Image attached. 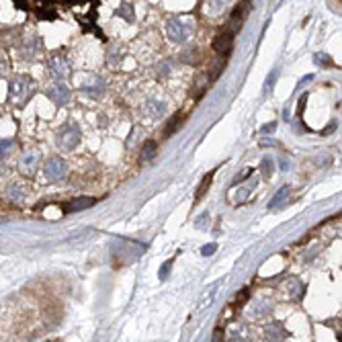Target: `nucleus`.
Returning <instances> with one entry per match:
<instances>
[{"mask_svg":"<svg viewBox=\"0 0 342 342\" xmlns=\"http://www.w3.org/2000/svg\"><path fill=\"white\" fill-rule=\"evenodd\" d=\"M35 89H37V84L31 76L17 74L8 80V101L13 105H23L25 101H29L33 96Z\"/></svg>","mask_w":342,"mask_h":342,"instance_id":"nucleus-1","label":"nucleus"},{"mask_svg":"<svg viewBox=\"0 0 342 342\" xmlns=\"http://www.w3.org/2000/svg\"><path fill=\"white\" fill-rule=\"evenodd\" d=\"M191 33H193V23L184 21V18L172 17L166 21V35L174 43H184L191 37Z\"/></svg>","mask_w":342,"mask_h":342,"instance_id":"nucleus-2","label":"nucleus"},{"mask_svg":"<svg viewBox=\"0 0 342 342\" xmlns=\"http://www.w3.org/2000/svg\"><path fill=\"white\" fill-rule=\"evenodd\" d=\"M82 140V133H80V127L78 125H66L60 129V133H57V138H55V145L60 150L64 152H72L78 148V144H80Z\"/></svg>","mask_w":342,"mask_h":342,"instance_id":"nucleus-3","label":"nucleus"},{"mask_svg":"<svg viewBox=\"0 0 342 342\" xmlns=\"http://www.w3.org/2000/svg\"><path fill=\"white\" fill-rule=\"evenodd\" d=\"M43 174L45 179L50 182H57V180H64L66 174H68V164L62 158H50L43 166Z\"/></svg>","mask_w":342,"mask_h":342,"instance_id":"nucleus-4","label":"nucleus"},{"mask_svg":"<svg viewBox=\"0 0 342 342\" xmlns=\"http://www.w3.org/2000/svg\"><path fill=\"white\" fill-rule=\"evenodd\" d=\"M18 54H21L23 62H39V57H41V54H43V43H41V39H39V37L27 39V41L21 45Z\"/></svg>","mask_w":342,"mask_h":342,"instance_id":"nucleus-5","label":"nucleus"},{"mask_svg":"<svg viewBox=\"0 0 342 342\" xmlns=\"http://www.w3.org/2000/svg\"><path fill=\"white\" fill-rule=\"evenodd\" d=\"M45 94H47V99H50L55 107H64V105H68V101H70V96H72L70 89H68L66 84H60V82L52 84L50 89H47Z\"/></svg>","mask_w":342,"mask_h":342,"instance_id":"nucleus-6","label":"nucleus"},{"mask_svg":"<svg viewBox=\"0 0 342 342\" xmlns=\"http://www.w3.org/2000/svg\"><path fill=\"white\" fill-rule=\"evenodd\" d=\"M50 72L57 80H66V78H70V74H72V66L64 55H54L50 60Z\"/></svg>","mask_w":342,"mask_h":342,"instance_id":"nucleus-7","label":"nucleus"},{"mask_svg":"<svg viewBox=\"0 0 342 342\" xmlns=\"http://www.w3.org/2000/svg\"><path fill=\"white\" fill-rule=\"evenodd\" d=\"M80 90L84 94L92 96V99H101V96L105 94V90H107V84H105L103 78H99V76H89V80L80 84Z\"/></svg>","mask_w":342,"mask_h":342,"instance_id":"nucleus-8","label":"nucleus"},{"mask_svg":"<svg viewBox=\"0 0 342 342\" xmlns=\"http://www.w3.org/2000/svg\"><path fill=\"white\" fill-rule=\"evenodd\" d=\"M248 2H242V4H238L236 8H234V13H232V17H230V21H228V29L226 31H230L232 35H236L238 31H240V27H242V23H244V18L248 17Z\"/></svg>","mask_w":342,"mask_h":342,"instance_id":"nucleus-9","label":"nucleus"},{"mask_svg":"<svg viewBox=\"0 0 342 342\" xmlns=\"http://www.w3.org/2000/svg\"><path fill=\"white\" fill-rule=\"evenodd\" d=\"M232 47H234V35L230 31H223V33H219L216 39H213V50L217 52V55L228 57L230 52H232Z\"/></svg>","mask_w":342,"mask_h":342,"instance_id":"nucleus-10","label":"nucleus"},{"mask_svg":"<svg viewBox=\"0 0 342 342\" xmlns=\"http://www.w3.org/2000/svg\"><path fill=\"white\" fill-rule=\"evenodd\" d=\"M37 162H39V152H27V154H23V158L18 160V170H21V174H25V177H29V174L35 172Z\"/></svg>","mask_w":342,"mask_h":342,"instance_id":"nucleus-11","label":"nucleus"},{"mask_svg":"<svg viewBox=\"0 0 342 342\" xmlns=\"http://www.w3.org/2000/svg\"><path fill=\"white\" fill-rule=\"evenodd\" d=\"M27 195H29V189L21 182H11L6 187V197L13 203H23L27 199Z\"/></svg>","mask_w":342,"mask_h":342,"instance_id":"nucleus-12","label":"nucleus"},{"mask_svg":"<svg viewBox=\"0 0 342 342\" xmlns=\"http://www.w3.org/2000/svg\"><path fill=\"white\" fill-rule=\"evenodd\" d=\"M96 203V199H92V197H78V199H74V201H70L66 205V213H74V211H82V209H89V207H92V205Z\"/></svg>","mask_w":342,"mask_h":342,"instance_id":"nucleus-13","label":"nucleus"},{"mask_svg":"<svg viewBox=\"0 0 342 342\" xmlns=\"http://www.w3.org/2000/svg\"><path fill=\"white\" fill-rule=\"evenodd\" d=\"M265 334H267V338H269V340H285V338H287V332H285V328H283L281 324H277V322H272V324H269V326H267Z\"/></svg>","mask_w":342,"mask_h":342,"instance_id":"nucleus-14","label":"nucleus"},{"mask_svg":"<svg viewBox=\"0 0 342 342\" xmlns=\"http://www.w3.org/2000/svg\"><path fill=\"white\" fill-rule=\"evenodd\" d=\"M228 2L230 0H205V13L211 17H217L228 6Z\"/></svg>","mask_w":342,"mask_h":342,"instance_id":"nucleus-15","label":"nucleus"},{"mask_svg":"<svg viewBox=\"0 0 342 342\" xmlns=\"http://www.w3.org/2000/svg\"><path fill=\"white\" fill-rule=\"evenodd\" d=\"M158 154V144L156 142H145L142 145V162H152Z\"/></svg>","mask_w":342,"mask_h":342,"instance_id":"nucleus-16","label":"nucleus"},{"mask_svg":"<svg viewBox=\"0 0 342 342\" xmlns=\"http://www.w3.org/2000/svg\"><path fill=\"white\" fill-rule=\"evenodd\" d=\"M166 111V103L164 101H158V99H152L148 101V113L152 117H162Z\"/></svg>","mask_w":342,"mask_h":342,"instance_id":"nucleus-17","label":"nucleus"},{"mask_svg":"<svg viewBox=\"0 0 342 342\" xmlns=\"http://www.w3.org/2000/svg\"><path fill=\"white\" fill-rule=\"evenodd\" d=\"M289 191H291V189L287 187V184H285V187H281V189H279V191L275 193V197L270 199V203H269V207H270V209H275V207H279V205H281L283 201H285V199L289 197Z\"/></svg>","mask_w":342,"mask_h":342,"instance_id":"nucleus-18","label":"nucleus"},{"mask_svg":"<svg viewBox=\"0 0 342 342\" xmlns=\"http://www.w3.org/2000/svg\"><path fill=\"white\" fill-rule=\"evenodd\" d=\"M117 17L125 18L127 23H133V21H135V13H133L131 4H121L119 8H117Z\"/></svg>","mask_w":342,"mask_h":342,"instance_id":"nucleus-19","label":"nucleus"},{"mask_svg":"<svg viewBox=\"0 0 342 342\" xmlns=\"http://www.w3.org/2000/svg\"><path fill=\"white\" fill-rule=\"evenodd\" d=\"M180 60L184 62V64H199L201 62V54L197 52V50H191V52H184L182 55H180Z\"/></svg>","mask_w":342,"mask_h":342,"instance_id":"nucleus-20","label":"nucleus"},{"mask_svg":"<svg viewBox=\"0 0 342 342\" xmlns=\"http://www.w3.org/2000/svg\"><path fill=\"white\" fill-rule=\"evenodd\" d=\"M226 68V57L223 55H219L217 60H216V64H213V68H211V72H209V76H211V80H216V78L221 74V70Z\"/></svg>","mask_w":342,"mask_h":342,"instance_id":"nucleus-21","label":"nucleus"},{"mask_svg":"<svg viewBox=\"0 0 342 342\" xmlns=\"http://www.w3.org/2000/svg\"><path fill=\"white\" fill-rule=\"evenodd\" d=\"M15 148V142L13 140H0V158H4L6 154H11Z\"/></svg>","mask_w":342,"mask_h":342,"instance_id":"nucleus-22","label":"nucleus"},{"mask_svg":"<svg viewBox=\"0 0 342 342\" xmlns=\"http://www.w3.org/2000/svg\"><path fill=\"white\" fill-rule=\"evenodd\" d=\"M182 123V117H177V119H172L170 123H168V127L164 129V138H170V135L179 129V125Z\"/></svg>","mask_w":342,"mask_h":342,"instance_id":"nucleus-23","label":"nucleus"},{"mask_svg":"<svg viewBox=\"0 0 342 342\" xmlns=\"http://www.w3.org/2000/svg\"><path fill=\"white\" fill-rule=\"evenodd\" d=\"M291 289L287 287V293H289V297H299L301 295V283L297 279H291Z\"/></svg>","mask_w":342,"mask_h":342,"instance_id":"nucleus-24","label":"nucleus"},{"mask_svg":"<svg viewBox=\"0 0 342 342\" xmlns=\"http://www.w3.org/2000/svg\"><path fill=\"white\" fill-rule=\"evenodd\" d=\"M209 184H211V177H205L203 180H201V184H199V189H197V195H195V199H201L205 193H207V189H209Z\"/></svg>","mask_w":342,"mask_h":342,"instance_id":"nucleus-25","label":"nucleus"},{"mask_svg":"<svg viewBox=\"0 0 342 342\" xmlns=\"http://www.w3.org/2000/svg\"><path fill=\"white\" fill-rule=\"evenodd\" d=\"M207 84H209V80H207V74H201V78L197 80V86H195V90H197V96H201V94H203V90L207 89Z\"/></svg>","mask_w":342,"mask_h":342,"instance_id":"nucleus-26","label":"nucleus"},{"mask_svg":"<svg viewBox=\"0 0 342 342\" xmlns=\"http://www.w3.org/2000/svg\"><path fill=\"white\" fill-rule=\"evenodd\" d=\"M172 262H174V258L166 260L164 265H162V269H160V281H166V277H168V272H170V267H172Z\"/></svg>","mask_w":342,"mask_h":342,"instance_id":"nucleus-27","label":"nucleus"},{"mask_svg":"<svg viewBox=\"0 0 342 342\" xmlns=\"http://www.w3.org/2000/svg\"><path fill=\"white\" fill-rule=\"evenodd\" d=\"M172 66H174V62H172V60L164 62V64H160V66H158V72H160L162 76H168V74H170V70H172Z\"/></svg>","mask_w":342,"mask_h":342,"instance_id":"nucleus-28","label":"nucleus"},{"mask_svg":"<svg viewBox=\"0 0 342 342\" xmlns=\"http://www.w3.org/2000/svg\"><path fill=\"white\" fill-rule=\"evenodd\" d=\"M260 170H262V174L269 179L270 174H272V162L270 160H262V164H260Z\"/></svg>","mask_w":342,"mask_h":342,"instance_id":"nucleus-29","label":"nucleus"},{"mask_svg":"<svg viewBox=\"0 0 342 342\" xmlns=\"http://www.w3.org/2000/svg\"><path fill=\"white\" fill-rule=\"evenodd\" d=\"M216 250H217V244H205L201 248V254L203 256H211V254H216Z\"/></svg>","mask_w":342,"mask_h":342,"instance_id":"nucleus-30","label":"nucleus"},{"mask_svg":"<svg viewBox=\"0 0 342 342\" xmlns=\"http://www.w3.org/2000/svg\"><path fill=\"white\" fill-rule=\"evenodd\" d=\"M207 221H209V213L205 211V213H201V216L197 217V221H195V223H197V228H199V230H203L205 226H207Z\"/></svg>","mask_w":342,"mask_h":342,"instance_id":"nucleus-31","label":"nucleus"},{"mask_svg":"<svg viewBox=\"0 0 342 342\" xmlns=\"http://www.w3.org/2000/svg\"><path fill=\"white\" fill-rule=\"evenodd\" d=\"M275 80H277V70H275V72H270L269 80H267V86H265V90H270V86H275Z\"/></svg>","mask_w":342,"mask_h":342,"instance_id":"nucleus-32","label":"nucleus"},{"mask_svg":"<svg viewBox=\"0 0 342 342\" xmlns=\"http://www.w3.org/2000/svg\"><path fill=\"white\" fill-rule=\"evenodd\" d=\"M275 129H277V123H267V125L260 129V133H270V131H275Z\"/></svg>","mask_w":342,"mask_h":342,"instance_id":"nucleus-33","label":"nucleus"},{"mask_svg":"<svg viewBox=\"0 0 342 342\" xmlns=\"http://www.w3.org/2000/svg\"><path fill=\"white\" fill-rule=\"evenodd\" d=\"M6 74V60H4V55L0 54V78H2Z\"/></svg>","mask_w":342,"mask_h":342,"instance_id":"nucleus-34","label":"nucleus"},{"mask_svg":"<svg viewBox=\"0 0 342 342\" xmlns=\"http://www.w3.org/2000/svg\"><path fill=\"white\" fill-rule=\"evenodd\" d=\"M316 62H318L320 66H322V64H324V66H330V64H332V62H328V55H320V54L316 55Z\"/></svg>","mask_w":342,"mask_h":342,"instance_id":"nucleus-35","label":"nucleus"},{"mask_svg":"<svg viewBox=\"0 0 342 342\" xmlns=\"http://www.w3.org/2000/svg\"><path fill=\"white\" fill-rule=\"evenodd\" d=\"M250 293L248 291H242V295H238V304H246V299H248Z\"/></svg>","mask_w":342,"mask_h":342,"instance_id":"nucleus-36","label":"nucleus"},{"mask_svg":"<svg viewBox=\"0 0 342 342\" xmlns=\"http://www.w3.org/2000/svg\"><path fill=\"white\" fill-rule=\"evenodd\" d=\"M221 336H223V332H221V328H217L216 332H213V340H223Z\"/></svg>","mask_w":342,"mask_h":342,"instance_id":"nucleus-37","label":"nucleus"},{"mask_svg":"<svg viewBox=\"0 0 342 342\" xmlns=\"http://www.w3.org/2000/svg\"><path fill=\"white\" fill-rule=\"evenodd\" d=\"M281 168L283 170H289V162L287 160H281Z\"/></svg>","mask_w":342,"mask_h":342,"instance_id":"nucleus-38","label":"nucleus"}]
</instances>
